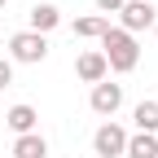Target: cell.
Instances as JSON below:
<instances>
[{"label":"cell","instance_id":"1","mask_svg":"<svg viewBox=\"0 0 158 158\" xmlns=\"http://www.w3.org/2000/svg\"><path fill=\"white\" fill-rule=\"evenodd\" d=\"M101 57H106V66L114 75H127L136 70V62H141V48H136V35H127L123 27H110L101 35Z\"/></svg>","mask_w":158,"mask_h":158},{"label":"cell","instance_id":"2","mask_svg":"<svg viewBox=\"0 0 158 158\" xmlns=\"http://www.w3.org/2000/svg\"><path fill=\"white\" fill-rule=\"evenodd\" d=\"M48 57V40L35 35V31H18L9 40V62H22V66H40Z\"/></svg>","mask_w":158,"mask_h":158},{"label":"cell","instance_id":"3","mask_svg":"<svg viewBox=\"0 0 158 158\" xmlns=\"http://www.w3.org/2000/svg\"><path fill=\"white\" fill-rule=\"evenodd\" d=\"M118 22H123V31H127V35L149 31V27L158 22V9L149 5V0H127L123 9H118Z\"/></svg>","mask_w":158,"mask_h":158},{"label":"cell","instance_id":"4","mask_svg":"<svg viewBox=\"0 0 158 158\" xmlns=\"http://www.w3.org/2000/svg\"><path fill=\"white\" fill-rule=\"evenodd\" d=\"M123 149H127V132L118 123H101L97 127V136H92V154L97 158H123Z\"/></svg>","mask_w":158,"mask_h":158},{"label":"cell","instance_id":"5","mask_svg":"<svg viewBox=\"0 0 158 158\" xmlns=\"http://www.w3.org/2000/svg\"><path fill=\"white\" fill-rule=\"evenodd\" d=\"M88 106L97 114H114L118 106H123V84H110V79H101V84H92V97H88Z\"/></svg>","mask_w":158,"mask_h":158},{"label":"cell","instance_id":"6","mask_svg":"<svg viewBox=\"0 0 158 158\" xmlns=\"http://www.w3.org/2000/svg\"><path fill=\"white\" fill-rule=\"evenodd\" d=\"M75 75L84 79V84H101V79L110 75V66H106L101 48H88V53H79V62H75Z\"/></svg>","mask_w":158,"mask_h":158},{"label":"cell","instance_id":"7","mask_svg":"<svg viewBox=\"0 0 158 158\" xmlns=\"http://www.w3.org/2000/svg\"><path fill=\"white\" fill-rule=\"evenodd\" d=\"M31 31L35 35H48V31H57V27H62V9H57V5H31Z\"/></svg>","mask_w":158,"mask_h":158},{"label":"cell","instance_id":"8","mask_svg":"<svg viewBox=\"0 0 158 158\" xmlns=\"http://www.w3.org/2000/svg\"><path fill=\"white\" fill-rule=\"evenodd\" d=\"M5 123H9V132H18V136H27V132H35V123H40V114H35V106H27V101H18L9 114H5Z\"/></svg>","mask_w":158,"mask_h":158},{"label":"cell","instance_id":"9","mask_svg":"<svg viewBox=\"0 0 158 158\" xmlns=\"http://www.w3.org/2000/svg\"><path fill=\"white\" fill-rule=\"evenodd\" d=\"M44 154H48V141L40 132H27L13 141V158H44Z\"/></svg>","mask_w":158,"mask_h":158},{"label":"cell","instance_id":"10","mask_svg":"<svg viewBox=\"0 0 158 158\" xmlns=\"http://www.w3.org/2000/svg\"><path fill=\"white\" fill-rule=\"evenodd\" d=\"M106 31H110V18H101V13L75 18V35H79V40H101Z\"/></svg>","mask_w":158,"mask_h":158},{"label":"cell","instance_id":"11","mask_svg":"<svg viewBox=\"0 0 158 158\" xmlns=\"http://www.w3.org/2000/svg\"><path fill=\"white\" fill-rule=\"evenodd\" d=\"M123 158H158V136H145V132L127 136V149H123Z\"/></svg>","mask_w":158,"mask_h":158},{"label":"cell","instance_id":"12","mask_svg":"<svg viewBox=\"0 0 158 158\" xmlns=\"http://www.w3.org/2000/svg\"><path fill=\"white\" fill-rule=\"evenodd\" d=\"M132 123H136V132L154 136L158 132V101H141V106L132 110Z\"/></svg>","mask_w":158,"mask_h":158},{"label":"cell","instance_id":"13","mask_svg":"<svg viewBox=\"0 0 158 158\" xmlns=\"http://www.w3.org/2000/svg\"><path fill=\"white\" fill-rule=\"evenodd\" d=\"M92 5H97V9H101V18H106V13H118V9H123V5H127V0H92Z\"/></svg>","mask_w":158,"mask_h":158},{"label":"cell","instance_id":"14","mask_svg":"<svg viewBox=\"0 0 158 158\" xmlns=\"http://www.w3.org/2000/svg\"><path fill=\"white\" fill-rule=\"evenodd\" d=\"M13 84V62H5V57H0V92H5Z\"/></svg>","mask_w":158,"mask_h":158},{"label":"cell","instance_id":"15","mask_svg":"<svg viewBox=\"0 0 158 158\" xmlns=\"http://www.w3.org/2000/svg\"><path fill=\"white\" fill-rule=\"evenodd\" d=\"M5 5H9V0H0V9H5Z\"/></svg>","mask_w":158,"mask_h":158},{"label":"cell","instance_id":"16","mask_svg":"<svg viewBox=\"0 0 158 158\" xmlns=\"http://www.w3.org/2000/svg\"><path fill=\"white\" fill-rule=\"evenodd\" d=\"M154 35H158V22H154Z\"/></svg>","mask_w":158,"mask_h":158}]
</instances>
